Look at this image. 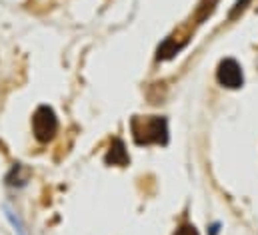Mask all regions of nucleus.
I'll return each instance as SVG.
<instances>
[{
    "label": "nucleus",
    "mask_w": 258,
    "mask_h": 235,
    "mask_svg": "<svg viewBox=\"0 0 258 235\" xmlns=\"http://www.w3.org/2000/svg\"><path fill=\"white\" fill-rule=\"evenodd\" d=\"M174 235H198V231H196V227H194V225L184 223V225H180V227L176 229V233Z\"/></svg>",
    "instance_id": "obj_6"
},
{
    "label": "nucleus",
    "mask_w": 258,
    "mask_h": 235,
    "mask_svg": "<svg viewBox=\"0 0 258 235\" xmlns=\"http://www.w3.org/2000/svg\"><path fill=\"white\" fill-rule=\"evenodd\" d=\"M32 130H34V136L38 142L46 144L50 142L56 132H58V120H56V114L52 112V108L48 106H40L34 116H32Z\"/></svg>",
    "instance_id": "obj_2"
},
{
    "label": "nucleus",
    "mask_w": 258,
    "mask_h": 235,
    "mask_svg": "<svg viewBox=\"0 0 258 235\" xmlns=\"http://www.w3.org/2000/svg\"><path fill=\"white\" fill-rule=\"evenodd\" d=\"M250 2H252V0H236L234 8L230 10V18H236V16H238V14H240V12H242V10H244V8L250 4Z\"/></svg>",
    "instance_id": "obj_5"
},
{
    "label": "nucleus",
    "mask_w": 258,
    "mask_h": 235,
    "mask_svg": "<svg viewBox=\"0 0 258 235\" xmlns=\"http://www.w3.org/2000/svg\"><path fill=\"white\" fill-rule=\"evenodd\" d=\"M132 138L138 146L166 144L168 142V124L160 116H134L130 122Z\"/></svg>",
    "instance_id": "obj_1"
},
{
    "label": "nucleus",
    "mask_w": 258,
    "mask_h": 235,
    "mask_svg": "<svg viewBox=\"0 0 258 235\" xmlns=\"http://www.w3.org/2000/svg\"><path fill=\"white\" fill-rule=\"evenodd\" d=\"M216 78L220 82V86L224 88H230V90H236L242 86V70L238 66V62L232 58L222 60L218 64V72H216Z\"/></svg>",
    "instance_id": "obj_3"
},
{
    "label": "nucleus",
    "mask_w": 258,
    "mask_h": 235,
    "mask_svg": "<svg viewBox=\"0 0 258 235\" xmlns=\"http://www.w3.org/2000/svg\"><path fill=\"white\" fill-rule=\"evenodd\" d=\"M106 164H112V166H126L128 164V154H126L122 140H114L110 144V150L106 154Z\"/></svg>",
    "instance_id": "obj_4"
}]
</instances>
